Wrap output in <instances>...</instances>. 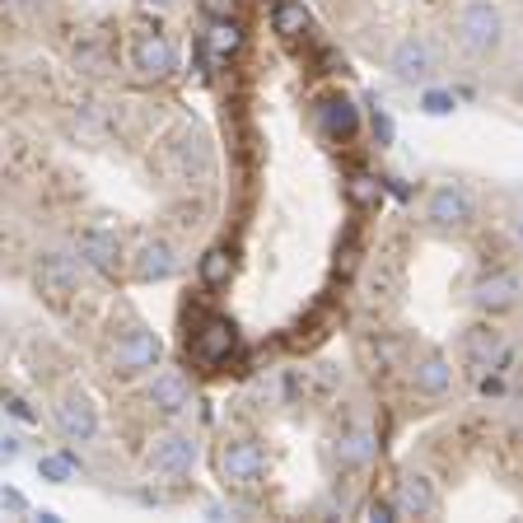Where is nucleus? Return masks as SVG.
I'll return each instance as SVG.
<instances>
[{
	"mask_svg": "<svg viewBox=\"0 0 523 523\" xmlns=\"http://www.w3.org/2000/svg\"><path fill=\"white\" fill-rule=\"evenodd\" d=\"M355 196H360V202H369V196H374V178H355Z\"/></svg>",
	"mask_w": 523,
	"mask_h": 523,
	"instance_id": "2f4dec72",
	"label": "nucleus"
},
{
	"mask_svg": "<svg viewBox=\"0 0 523 523\" xmlns=\"http://www.w3.org/2000/svg\"><path fill=\"white\" fill-rule=\"evenodd\" d=\"M392 514H398V504H392V500H374V504H365V519H369V523H392Z\"/></svg>",
	"mask_w": 523,
	"mask_h": 523,
	"instance_id": "bb28decb",
	"label": "nucleus"
},
{
	"mask_svg": "<svg viewBox=\"0 0 523 523\" xmlns=\"http://www.w3.org/2000/svg\"><path fill=\"white\" fill-rule=\"evenodd\" d=\"M57 430L75 444H89L99 435V407L84 398V392H66L57 402Z\"/></svg>",
	"mask_w": 523,
	"mask_h": 523,
	"instance_id": "6e6552de",
	"label": "nucleus"
},
{
	"mask_svg": "<svg viewBox=\"0 0 523 523\" xmlns=\"http://www.w3.org/2000/svg\"><path fill=\"white\" fill-rule=\"evenodd\" d=\"M0 504H5V510H10V514H24V510H28V504H24V495H20V491H5V495H0Z\"/></svg>",
	"mask_w": 523,
	"mask_h": 523,
	"instance_id": "c756f323",
	"label": "nucleus"
},
{
	"mask_svg": "<svg viewBox=\"0 0 523 523\" xmlns=\"http://www.w3.org/2000/svg\"><path fill=\"white\" fill-rule=\"evenodd\" d=\"M504 38V24H500V10L491 0H472V5H463L458 14V43L472 52V57H491Z\"/></svg>",
	"mask_w": 523,
	"mask_h": 523,
	"instance_id": "f257e3e1",
	"label": "nucleus"
},
{
	"mask_svg": "<svg viewBox=\"0 0 523 523\" xmlns=\"http://www.w3.org/2000/svg\"><path fill=\"white\" fill-rule=\"evenodd\" d=\"M5 411H10V416H20V421H33V411H28V402H24V398H14V392H10V398H5Z\"/></svg>",
	"mask_w": 523,
	"mask_h": 523,
	"instance_id": "c85d7f7f",
	"label": "nucleus"
},
{
	"mask_svg": "<svg viewBox=\"0 0 523 523\" xmlns=\"http://www.w3.org/2000/svg\"><path fill=\"white\" fill-rule=\"evenodd\" d=\"M425 220L430 225H440V229H454V225H467L472 220V196H467L463 187H435L430 192V202H425Z\"/></svg>",
	"mask_w": 523,
	"mask_h": 523,
	"instance_id": "9b49d317",
	"label": "nucleus"
},
{
	"mask_svg": "<svg viewBox=\"0 0 523 523\" xmlns=\"http://www.w3.org/2000/svg\"><path fill=\"white\" fill-rule=\"evenodd\" d=\"M234 322L229 318H206L202 322V332L192 337V360L196 365H220V360L234 351Z\"/></svg>",
	"mask_w": 523,
	"mask_h": 523,
	"instance_id": "f8f14e48",
	"label": "nucleus"
},
{
	"mask_svg": "<svg viewBox=\"0 0 523 523\" xmlns=\"http://www.w3.org/2000/svg\"><path fill=\"white\" fill-rule=\"evenodd\" d=\"M369 107H374V136H378V146H392V136H398V126H392L388 107H384V103H369Z\"/></svg>",
	"mask_w": 523,
	"mask_h": 523,
	"instance_id": "a878e982",
	"label": "nucleus"
},
{
	"mask_svg": "<svg viewBox=\"0 0 523 523\" xmlns=\"http://www.w3.org/2000/svg\"><path fill=\"white\" fill-rule=\"evenodd\" d=\"M14 5H38V0H14Z\"/></svg>",
	"mask_w": 523,
	"mask_h": 523,
	"instance_id": "72a5a7b5",
	"label": "nucleus"
},
{
	"mask_svg": "<svg viewBox=\"0 0 523 523\" xmlns=\"http://www.w3.org/2000/svg\"><path fill=\"white\" fill-rule=\"evenodd\" d=\"M411 384H416L421 398H444L448 388H454V365H448L444 355H425L416 374H411Z\"/></svg>",
	"mask_w": 523,
	"mask_h": 523,
	"instance_id": "a211bd4d",
	"label": "nucleus"
},
{
	"mask_svg": "<svg viewBox=\"0 0 523 523\" xmlns=\"http://www.w3.org/2000/svg\"><path fill=\"white\" fill-rule=\"evenodd\" d=\"M159 355H164V341H159L150 328H131V332L117 337L113 365H117L122 374H140V369H155Z\"/></svg>",
	"mask_w": 523,
	"mask_h": 523,
	"instance_id": "39448f33",
	"label": "nucleus"
},
{
	"mask_svg": "<svg viewBox=\"0 0 523 523\" xmlns=\"http://www.w3.org/2000/svg\"><path fill=\"white\" fill-rule=\"evenodd\" d=\"M0 454H5V463L20 458V435H5V440H0Z\"/></svg>",
	"mask_w": 523,
	"mask_h": 523,
	"instance_id": "7c9ffc66",
	"label": "nucleus"
},
{
	"mask_svg": "<svg viewBox=\"0 0 523 523\" xmlns=\"http://www.w3.org/2000/svg\"><path fill=\"white\" fill-rule=\"evenodd\" d=\"M202 281L206 285H225L229 281V252L225 248H210L202 258Z\"/></svg>",
	"mask_w": 523,
	"mask_h": 523,
	"instance_id": "b1692460",
	"label": "nucleus"
},
{
	"mask_svg": "<svg viewBox=\"0 0 523 523\" xmlns=\"http://www.w3.org/2000/svg\"><path fill=\"white\" fill-rule=\"evenodd\" d=\"M80 258L94 266V272L103 276H113L117 272V262H122V239H117V229H107V225H89L80 234Z\"/></svg>",
	"mask_w": 523,
	"mask_h": 523,
	"instance_id": "1a4fd4ad",
	"label": "nucleus"
},
{
	"mask_svg": "<svg viewBox=\"0 0 523 523\" xmlns=\"http://www.w3.org/2000/svg\"><path fill=\"white\" fill-rule=\"evenodd\" d=\"M392 504H398L402 519H430L440 510V491H435V481H430L425 472H402L398 491H392Z\"/></svg>",
	"mask_w": 523,
	"mask_h": 523,
	"instance_id": "423d86ee",
	"label": "nucleus"
},
{
	"mask_svg": "<svg viewBox=\"0 0 523 523\" xmlns=\"http://www.w3.org/2000/svg\"><path fill=\"white\" fill-rule=\"evenodd\" d=\"M500 355H504L500 332H467L463 337V365H467V374L486 378V369L500 365Z\"/></svg>",
	"mask_w": 523,
	"mask_h": 523,
	"instance_id": "f3484780",
	"label": "nucleus"
},
{
	"mask_svg": "<svg viewBox=\"0 0 523 523\" xmlns=\"http://www.w3.org/2000/svg\"><path fill=\"white\" fill-rule=\"evenodd\" d=\"M337 458H341V467H369V458H374V430L369 425L346 430V435L337 440Z\"/></svg>",
	"mask_w": 523,
	"mask_h": 523,
	"instance_id": "6ab92c4d",
	"label": "nucleus"
},
{
	"mask_svg": "<svg viewBox=\"0 0 523 523\" xmlns=\"http://www.w3.org/2000/svg\"><path fill=\"white\" fill-rule=\"evenodd\" d=\"M519 243H523V220H519Z\"/></svg>",
	"mask_w": 523,
	"mask_h": 523,
	"instance_id": "f704fd0d",
	"label": "nucleus"
},
{
	"mask_svg": "<svg viewBox=\"0 0 523 523\" xmlns=\"http://www.w3.org/2000/svg\"><path fill=\"white\" fill-rule=\"evenodd\" d=\"M38 477L52 481V486H66L70 477H75V458L70 454H43L38 458Z\"/></svg>",
	"mask_w": 523,
	"mask_h": 523,
	"instance_id": "5701e85b",
	"label": "nucleus"
},
{
	"mask_svg": "<svg viewBox=\"0 0 523 523\" xmlns=\"http://www.w3.org/2000/svg\"><path fill=\"white\" fill-rule=\"evenodd\" d=\"M178 272V252H173V243H164V239H146L136 248V258H131V276L136 281H169Z\"/></svg>",
	"mask_w": 523,
	"mask_h": 523,
	"instance_id": "2eb2a0df",
	"label": "nucleus"
},
{
	"mask_svg": "<svg viewBox=\"0 0 523 523\" xmlns=\"http://www.w3.org/2000/svg\"><path fill=\"white\" fill-rule=\"evenodd\" d=\"M355 126H360V113H355L351 99H328V103H322V131H328V136L346 140Z\"/></svg>",
	"mask_w": 523,
	"mask_h": 523,
	"instance_id": "412c9836",
	"label": "nucleus"
},
{
	"mask_svg": "<svg viewBox=\"0 0 523 523\" xmlns=\"http://www.w3.org/2000/svg\"><path fill=\"white\" fill-rule=\"evenodd\" d=\"M131 66L146 80H164V75H173V70H178V47L159 28H140L136 43H131Z\"/></svg>",
	"mask_w": 523,
	"mask_h": 523,
	"instance_id": "20e7f679",
	"label": "nucleus"
},
{
	"mask_svg": "<svg viewBox=\"0 0 523 523\" xmlns=\"http://www.w3.org/2000/svg\"><path fill=\"white\" fill-rule=\"evenodd\" d=\"M196 458H202V444H196V435H187V430H169V435H159L155 448H150V472L155 477H187Z\"/></svg>",
	"mask_w": 523,
	"mask_h": 523,
	"instance_id": "7ed1b4c3",
	"label": "nucleus"
},
{
	"mask_svg": "<svg viewBox=\"0 0 523 523\" xmlns=\"http://www.w3.org/2000/svg\"><path fill=\"white\" fill-rule=\"evenodd\" d=\"M206 43H210L215 57H234V52H239V43H243V33H239V24H234V20H215Z\"/></svg>",
	"mask_w": 523,
	"mask_h": 523,
	"instance_id": "4be33fe9",
	"label": "nucleus"
},
{
	"mask_svg": "<svg viewBox=\"0 0 523 523\" xmlns=\"http://www.w3.org/2000/svg\"><path fill=\"white\" fill-rule=\"evenodd\" d=\"M472 299H477V309H486V313L514 309V304L523 299V276H519V272H495V276H486V281H477Z\"/></svg>",
	"mask_w": 523,
	"mask_h": 523,
	"instance_id": "ddd939ff",
	"label": "nucleus"
},
{
	"mask_svg": "<svg viewBox=\"0 0 523 523\" xmlns=\"http://www.w3.org/2000/svg\"><path fill=\"white\" fill-rule=\"evenodd\" d=\"M146 5H155V10H173L178 0H146Z\"/></svg>",
	"mask_w": 523,
	"mask_h": 523,
	"instance_id": "473e14b6",
	"label": "nucleus"
},
{
	"mask_svg": "<svg viewBox=\"0 0 523 523\" xmlns=\"http://www.w3.org/2000/svg\"><path fill=\"white\" fill-rule=\"evenodd\" d=\"M421 113L448 117V113H454V94H444V89H425V94H421Z\"/></svg>",
	"mask_w": 523,
	"mask_h": 523,
	"instance_id": "393cba45",
	"label": "nucleus"
},
{
	"mask_svg": "<svg viewBox=\"0 0 523 523\" xmlns=\"http://www.w3.org/2000/svg\"><path fill=\"white\" fill-rule=\"evenodd\" d=\"M392 70H398V80L407 84H421L435 75V47H430L425 38H407L392 47Z\"/></svg>",
	"mask_w": 523,
	"mask_h": 523,
	"instance_id": "4468645a",
	"label": "nucleus"
},
{
	"mask_svg": "<svg viewBox=\"0 0 523 523\" xmlns=\"http://www.w3.org/2000/svg\"><path fill=\"white\" fill-rule=\"evenodd\" d=\"M150 407L164 411V416H183V411H192V388H187V378L178 374V369L155 374V384H150Z\"/></svg>",
	"mask_w": 523,
	"mask_h": 523,
	"instance_id": "dca6fc26",
	"label": "nucleus"
},
{
	"mask_svg": "<svg viewBox=\"0 0 523 523\" xmlns=\"http://www.w3.org/2000/svg\"><path fill=\"white\" fill-rule=\"evenodd\" d=\"M402 295V272L392 258H378L365 266V276H360V299L369 304V309H388V304H398Z\"/></svg>",
	"mask_w": 523,
	"mask_h": 523,
	"instance_id": "0eeeda50",
	"label": "nucleus"
},
{
	"mask_svg": "<svg viewBox=\"0 0 523 523\" xmlns=\"http://www.w3.org/2000/svg\"><path fill=\"white\" fill-rule=\"evenodd\" d=\"M272 28L281 33L285 43H295V38H304V28H309V10H304L299 0H276V10H272Z\"/></svg>",
	"mask_w": 523,
	"mask_h": 523,
	"instance_id": "aec40b11",
	"label": "nucleus"
},
{
	"mask_svg": "<svg viewBox=\"0 0 523 523\" xmlns=\"http://www.w3.org/2000/svg\"><path fill=\"white\" fill-rule=\"evenodd\" d=\"M202 10L210 20H234V0H202Z\"/></svg>",
	"mask_w": 523,
	"mask_h": 523,
	"instance_id": "cd10ccee",
	"label": "nucleus"
},
{
	"mask_svg": "<svg viewBox=\"0 0 523 523\" xmlns=\"http://www.w3.org/2000/svg\"><path fill=\"white\" fill-rule=\"evenodd\" d=\"M266 472V454L258 440H229L220 448V481L229 491H252Z\"/></svg>",
	"mask_w": 523,
	"mask_h": 523,
	"instance_id": "f03ea898",
	"label": "nucleus"
},
{
	"mask_svg": "<svg viewBox=\"0 0 523 523\" xmlns=\"http://www.w3.org/2000/svg\"><path fill=\"white\" fill-rule=\"evenodd\" d=\"M75 285H80V266L66 258V252H47V258H38V290L47 299H70L75 295Z\"/></svg>",
	"mask_w": 523,
	"mask_h": 523,
	"instance_id": "9d476101",
	"label": "nucleus"
}]
</instances>
